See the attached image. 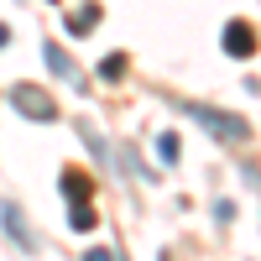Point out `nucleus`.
Here are the masks:
<instances>
[{
    "label": "nucleus",
    "mask_w": 261,
    "mask_h": 261,
    "mask_svg": "<svg viewBox=\"0 0 261 261\" xmlns=\"http://www.w3.org/2000/svg\"><path fill=\"white\" fill-rule=\"evenodd\" d=\"M220 42H225L230 58H251V53H256V32L246 27V21H230V27L220 32Z\"/></svg>",
    "instance_id": "4"
},
{
    "label": "nucleus",
    "mask_w": 261,
    "mask_h": 261,
    "mask_svg": "<svg viewBox=\"0 0 261 261\" xmlns=\"http://www.w3.org/2000/svg\"><path fill=\"white\" fill-rule=\"evenodd\" d=\"M99 220H94V209L89 204H68V230H79V235H89Z\"/></svg>",
    "instance_id": "9"
},
{
    "label": "nucleus",
    "mask_w": 261,
    "mask_h": 261,
    "mask_svg": "<svg viewBox=\"0 0 261 261\" xmlns=\"http://www.w3.org/2000/svg\"><path fill=\"white\" fill-rule=\"evenodd\" d=\"M0 220H6V235H11V241L21 246V251H27V256H37V235H32V225H27V214H21V204L16 199H6V204H0Z\"/></svg>",
    "instance_id": "3"
},
{
    "label": "nucleus",
    "mask_w": 261,
    "mask_h": 261,
    "mask_svg": "<svg viewBox=\"0 0 261 261\" xmlns=\"http://www.w3.org/2000/svg\"><path fill=\"white\" fill-rule=\"evenodd\" d=\"M11 105H16V115H27V120H58V105H53V94L47 89H37V84H16L11 89Z\"/></svg>",
    "instance_id": "2"
},
{
    "label": "nucleus",
    "mask_w": 261,
    "mask_h": 261,
    "mask_svg": "<svg viewBox=\"0 0 261 261\" xmlns=\"http://www.w3.org/2000/svg\"><path fill=\"white\" fill-rule=\"evenodd\" d=\"M178 110H183L188 120H199V125H204L220 146H241V141L251 136V125H246L241 115H225V110H214V105H188V99H183Z\"/></svg>",
    "instance_id": "1"
},
{
    "label": "nucleus",
    "mask_w": 261,
    "mask_h": 261,
    "mask_svg": "<svg viewBox=\"0 0 261 261\" xmlns=\"http://www.w3.org/2000/svg\"><path fill=\"white\" fill-rule=\"evenodd\" d=\"M79 136H84V146L94 151V162H110V146H105V136H99L89 120H79Z\"/></svg>",
    "instance_id": "8"
},
{
    "label": "nucleus",
    "mask_w": 261,
    "mask_h": 261,
    "mask_svg": "<svg viewBox=\"0 0 261 261\" xmlns=\"http://www.w3.org/2000/svg\"><path fill=\"white\" fill-rule=\"evenodd\" d=\"M84 261H115V251H89Z\"/></svg>",
    "instance_id": "12"
},
{
    "label": "nucleus",
    "mask_w": 261,
    "mask_h": 261,
    "mask_svg": "<svg viewBox=\"0 0 261 261\" xmlns=\"http://www.w3.org/2000/svg\"><path fill=\"white\" fill-rule=\"evenodd\" d=\"M157 157L172 167V162H178V136H172V130H162V136H157Z\"/></svg>",
    "instance_id": "11"
},
{
    "label": "nucleus",
    "mask_w": 261,
    "mask_h": 261,
    "mask_svg": "<svg viewBox=\"0 0 261 261\" xmlns=\"http://www.w3.org/2000/svg\"><path fill=\"white\" fill-rule=\"evenodd\" d=\"M63 21H68V32H73V37H89V32L99 27V6H79L73 16H63Z\"/></svg>",
    "instance_id": "7"
},
{
    "label": "nucleus",
    "mask_w": 261,
    "mask_h": 261,
    "mask_svg": "<svg viewBox=\"0 0 261 261\" xmlns=\"http://www.w3.org/2000/svg\"><path fill=\"white\" fill-rule=\"evenodd\" d=\"M99 79H110V84L125 79V53H110V58H105V63H99Z\"/></svg>",
    "instance_id": "10"
},
{
    "label": "nucleus",
    "mask_w": 261,
    "mask_h": 261,
    "mask_svg": "<svg viewBox=\"0 0 261 261\" xmlns=\"http://www.w3.org/2000/svg\"><path fill=\"white\" fill-rule=\"evenodd\" d=\"M42 58H47V73L53 79H63V84H79V68H73V58L58 47V42H47V47H42Z\"/></svg>",
    "instance_id": "5"
},
{
    "label": "nucleus",
    "mask_w": 261,
    "mask_h": 261,
    "mask_svg": "<svg viewBox=\"0 0 261 261\" xmlns=\"http://www.w3.org/2000/svg\"><path fill=\"white\" fill-rule=\"evenodd\" d=\"M6 42H11V32H6V27H0V47H6Z\"/></svg>",
    "instance_id": "13"
},
{
    "label": "nucleus",
    "mask_w": 261,
    "mask_h": 261,
    "mask_svg": "<svg viewBox=\"0 0 261 261\" xmlns=\"http://www.w3.org/2000/svg\"><path fill=\"white\" fill-rule=\"evenodd\" d=\"M115 261H125V256H115Z\"/></svg>",
    "instance_id": "14"
},
{
    "label": "nucleus",
    "mask_w": 261,
    "mask_h": 261,
    "mask_svg": "<svg viewBox=\"0 0 261 261\" xmlns=\"http://www.w3.org/2000/svg\"><path fill=\"white\" fill-rule=\"evenodd\" d=\"M89 193H94V178H89V172H79V167L63 172V199H68V204H89Z\"/></svg>",
    "instance_id": "6"
}]
</instances>
